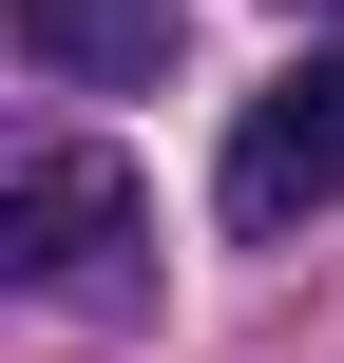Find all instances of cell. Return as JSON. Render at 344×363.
I'll return each instance as SVG.
<instances>
[{
  "mask_svg": "<svg viewBox=\"0 0 344 363\" xmlns=\"http://www.w3.org/2000/svg\"><path fill=\"white\" fill-rule=\"evenodd\" d=\"M134 249H153V191H134V153H96V134H38V153L0 172V268H19L38 306H115V287H134Z\"/></svg>",
  "mask_w": 344,
  "mask_h": 363,
  "instance_id": "1",
  "label": "cell"
},
{
  "mask_svg": "<svg viewBox=\"0 0 344 363\" xmlns=\"http://www.w3.org/2000/svg\"><path fill=\"white\" fill-rule=\"evenodd\" d=\"M211 191H230V230H306V211H326L344 191V57L268 77V96L230 115V172H211Z\"/></svg>",
  "mask_w": 344,
  "mask_h": 363,
  "instance_id": "2",
  "label": "cell"
},
{
  "mask_svg": "<svg viewBox=\"0 0 344 363\" xmlns=\"http://www.w3.org/2000/svg\"><path fill=\"white\" fill-rule=\"evenodd\" d=\"M19 57L38 77H153L172 57V0H19Z\"/></svg>",
  "mask_w": 344,
  "mask_h": 363,
  "instance_id": "3",
  "label": "cell"
},
{
  "mask_svg": "<svg viewBox=\"0 0 344 363\" xmlns=\"http://www.w3.org/2000/svg\"><path fill=\"white\" fill-rule=\"evenodd\" d=\"M287 19H344V0H287Z\"/></svg>",
  "mask_w": 344,
  "mask_h": 363,
  "instance_id": "4",
  "label": "cell"
}]
</instances>
